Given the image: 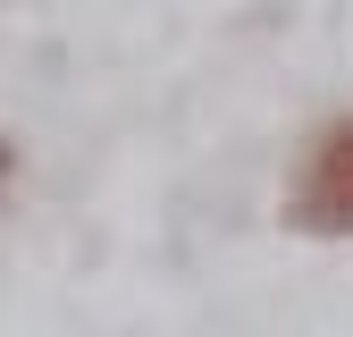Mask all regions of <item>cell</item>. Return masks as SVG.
<instances>
[{
    "mask_svg": "<svg viewBox=\"0 0 353 337\" xmlns=\"http://www.w3.org/2000/svg\"><path fill=\"white\" fill-rule=\"evenodd\" d=\"M278 220L312 244H345L353 236V110H336L328 126H312V144L286 168V202Z\"/></svg>",
    "mask_w": 353,
    "mask_h": 337,
    "instance_id": "obj_1",
    "label": "cell"
}]
</instances>
